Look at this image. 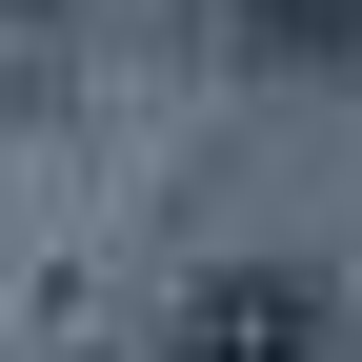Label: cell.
Returning a JSON list of instances; mask_svg holds the SVG:
<instances>
[{
  "label": "cell",
  "mask_w": 362,
  "mask_h": 362,
  "mask_svg": "<svg viewBox=\"0 0 362 362\" xmlns=\"http://www.w3.org/2000/svg\"><path fill=\"white\" fill-rule=\"evenodd\" d=\"M181 362H342V282L322 262H202L181 282Z\"/></svg>",
  "instance_id": "cell-1"
},
{
  "label": "cell",
  "mask_w": 362,
  "mask_h": 362,
  "mask_svg": "<svg viewBox=\"0 0 362 362\" xmlns=\"http://www.w3.org/2000/svg\"><path fill=\"white\" fill-rule=\"evenodd\" d=\"M242 40H262L282 81H342V61H362V0H242Z\"/></svg>",
  "instance_id": "cell-2"
}]
</instances>
